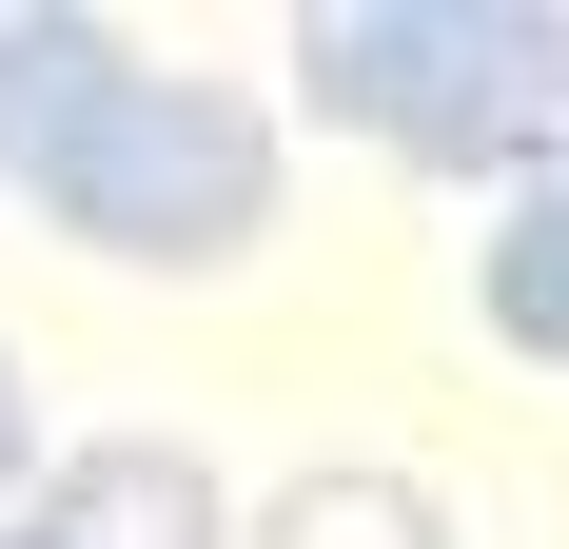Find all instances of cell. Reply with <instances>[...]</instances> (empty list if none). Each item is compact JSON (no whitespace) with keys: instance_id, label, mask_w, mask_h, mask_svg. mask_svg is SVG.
Returning <instances> with one entry per match:
<instances>
[{"instance_id":"obj_3","label":"cell","mask_w":569,"mask_h":549,"mask_svg":"<svg viewBox=\"0 0 569 549\" xmlns=\"http://www.w3.org/2000/svg\"><path fill=\"white\" fill-rule=\"evenodd\" d=\"M20 530L40 549H236L217 530V471L177 432H99V451H59L40 491H20Z\"/></svg>"},{"instance_id":"obj_8","label":"cell","mask_w":569,"mask_h":549,"mask_svg":"<svg viewBox=\"0 0 569 549\" xmlns=\"http://www.w3.org/2000/svg\"><path fill=\"white\" fill-rule=\"evenodd\" d=\"M0 549H40V530H0Z\"/></svg>"},{"instance_id":"obj_2","label":"cell","mask_w":569,"mask_h":549,"mask_svg":"<svg viewBox=\"0 0 569 549\" xmlns=\"http://www.w3.org/2000/svg\"><path fill=\"white\" fill-rule=\"evenodd\" d=\"M40 217L118 274H236L276 236V118L236 99V79H177V59H118L79 138L40 158Z\"/></svg>"},{"instance_id":"obj_1","label":"cell","mask_w":569,"mask_h":549,"mask_svg":"<svg viewBox=\"0 0 569 549\" xmlns=\"http://www.w3.org/2000/svg\"><path fill=\"white\" fill-rule=\"evenodd\" d=\"M550 0H315L295 20V99L335 118V138H393L432 177H550Z\"/></svg>"},{"instance_id":"obj_4","label":"cell","mask_w":569,"mask_h":549,"mask_svg":"<svg viewBox=\"0 0 569 549\" xmlns=\"http://www.w3.org/2000/svg\"><path fill=\"white\" fill-rule=\"evenodd\" d=\"M118 79V20H79V0H0V177L40 197V158L79 138V99Z\"/></svg>"},{"instance_id":"obj_6","label":"cell","mask_w":569,"mask_h":549,"mask_svg":"<svg viewBox=\"0 0 569 549\" xmlns=\"http://www.w3.org/2000/svg\"><path fill=\"white\" fill-rule=\"evenodd\" d=\"M491 353H569V197L550 177L491 217Z\"/></svg>"},{"instance_id":"obj_5","label":"cell","mask_w":569,"mask_h":549,"mask_svg":"<svg viewBox=\"0 0 569 549\" xmlns=\"http://www.w3.org/2000/svg\"><path fill=\"white\" fill-rule=\"evenodd\" d=\"M256 549H452V510L412 491V471H295L256 510Z\"/></svg>"},{"instance_id":"obj_7","label":"cell","mask_w":569,"mask_h":549,"mask_svg":"<svg viewBox=\"0 0 569 549\" xmlns=\"http://www.w3.org/2000/svg\"><path fill=\"white\" fill-rule=\"evenodd\" d=\"M0 491H40V412H20V353H0Z\"/></svg>"}]
</instances>
